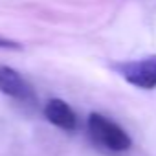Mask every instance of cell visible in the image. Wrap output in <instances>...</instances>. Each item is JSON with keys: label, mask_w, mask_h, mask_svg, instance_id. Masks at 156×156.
Masks as SVG:
<instances>
[{"label": "cell", "mask_w": 156, "mask_h": 156, "mask_svg": "<svg viewBox=\"0 0 156 156\" xmlns=\"http://www.w3.org/2000/svg\"><path fill=\"white\" fill-rule=\"evenodd\" d=\"M0 48L2 50H22V44H19L17 41H11V39L0 37Z\"/></svg>", "instance_id": "obj_5"}, {"label": "cell", "mask_w": 156, "mask_h": 156, "mask_svg": "<svg viewBox=\"0 0 156 156\" xmlns=\"http://www.w3.org/2000/svg\"><path fill=\"white\" fill-rule=\"evenodd\" d=\"M112 68L132 87L152 90L156 87V55H149L136 61L116 62Z\"/></svg>", "instance_id": "obj_2"}, {"label": "cell", "mask_w": 156, "mask_h": 156, "mask_svg": "<svg viewBox=\"0 0 156 156\" xmlns=\"http://www.w3.org/2000/svg\"><path fill=\"white\" fill-rule=\"evenodd\" d=\"M88 132H90V138L98 145H101L108 151L123 152V151H129L132 147L130 136L118 123L105 118L103 114L92 112L88 116Z\"/></svg>", "instance_id": "obj_1"}, {"label": "cell", "mask_w": 156, "mask_h": 156, "mask_svg": "<svg viewBox=\"0 0 156 156\" xmlns=\"http://www.w3.org/2000/svg\"><path fill=\"white\" fill-rule=\"evenodd\" d=\"M0 92L9 96V98L20 99V101H33L35 99L31 87L11 66H0Z\"/></svg>", "instance_id": "obj_3"}, {"label": "cell", "mask_w": 156, "mask_h": 156, "mask_svg": "<svg viewBox=\"0 0 156 156\" xmlns=\"http://www.w3.org/2000/svg\"><path fill=\"white\" fill-rule=\"evenodd\" d=\"M44 116L51 125H55L62 130H75L77 129V116L72 110V107L62 99H57V98L50 99L44 107Z\"/></svg>", "instance_id": "obj_4"}]
</instances>
